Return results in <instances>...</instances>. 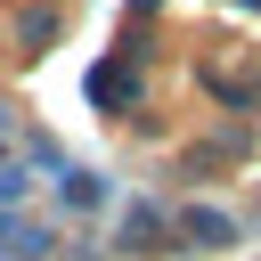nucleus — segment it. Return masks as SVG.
Returning <instances> with one entry per match:
<instances>
[{
  "label": "nucleus",
  "mask_w": 261,
  "mask_h": 261,
  "mask_svg": "<svg viewBox=\"0 0 261 261\" xmlns=\"http://www.w3.org/2000/svg\"><path fill=\"white\" fill-rule=\"evenodd\" d=\"M188 237H204V245H220V237H228V220H220V212H188Z\"/></svg>",
  "instance_id": "f257e3e1"
},
{
  "label": "nucleus",
  "mask_w": 261,
  "mask_h": 261,
  "mask_svg": "<svg viewBox=\"0 0 261 261\" xmlns=\"http://www.w3.org/2000/svg\"><path fill=\"white\" fill-rule=\"evenodd\" d=\"M122 90H139V73H122V65H106V73H98V98H122Z\"/></svg>",
  "instance_id": "f03ea898"
}]
</instances>
